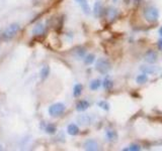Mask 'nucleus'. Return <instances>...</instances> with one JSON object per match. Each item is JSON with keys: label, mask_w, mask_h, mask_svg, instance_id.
Listing matches in <instances>:
<instances>
[{"label": "nucleus", "mask_w": 162, "mask_h": 151, "mask_svg": "<svg viewBox=\"0 0 162 151\" xmlns=\"http://www.w3.org/2000/svg\"><path fill=\"white\" fill-rule=\"evenodd\" d=\"M143 16L150 23L156 22L159 19V10L154 6H147L143 11Z\"/></svg>", "instance_id": "f257e3e1"}, {"label": "nucleus", "mask_w": 162, "mask_h": 151, "mask_svg": "<svg viewBox=\"0 0 162 151\" xmlns=\"http://www.w3.org/2000/svg\"><path fill=\"white\" fill-rule=\"evenodd\" d=\"M112 66H111V63L108 62L107 59H98L96 60V64H95V70L100 73V74L105 75L111 71Z\"/></svg>", "instance_id": "f03ea898"}, {"label": "nucleus", "mask_w": 162, "mask_h": 151, "mask_svg": "<svg viewBox=\"0 0 162 151\" xmlns=\"http://www.w3.org/2000/svg\"><path fill=\"white\" fill-rule=\"evenodd\" d=\"M19 30V24L17 23H12L9 26H7L5 29H4L2 36L5 40H9L11 38H13L14 36L17 34V32Z\"/></svg>", "instance_id": "7ed1b4c3"}, {"label": "nucleus", "mask_w": 162, "mask_h": 151, "mask_svg": "<svg viewBox=\"0 0 162 151\" xmlns=\"http://www.w3.org/2000/svg\"><path fill=\"white\" fill-rule=\"evenodd\" d=\"M65 110H66V107L63 103H55L49 107V114L52 117H59L65 113Z\"/></svg>", "instance_id": "20e7f679"}, {"label": "nucleus", "mask_w": 162, "mask_h": 151, "mask_svg": "<svg viewBox=\"0 0 162 151\" xmlns=\"http://www.w3.org/2000/svg\"><path fill=\"white\" fill-rule=\"evenodd\" d=\"M84 149L88 151H95L99 149V145L94 139H87L84 142Z\"/></svg>", "instance_id": "39448f33"}, {"label": "nucleus", "mask_w": 162, "mask_h": 151, "mask_svg": "<svg viewBox=\"0 0 162 151\" xmlns=\"http://www.w3.org/2000/svg\"><path fill=\"white\" fill-rule=\"evenodd\" d=\"M144 60H145V62L148 63V64H154V63H156L157 60H158L157 52H155L154 51H148L145 54V56H144Z\"/></svg>", "instance_id": "423d86ee"}, {"label": "nucleus", "mask_w": 162, "mask_h": 151, "mask_svg": "<svg viewBox=\"0 0 162 151\" xmlns=\"http://www.w3.org/2000/svg\"><path fill=\"white\" fill-rule=\"evenodd\" d=\"M140 71L143 72L146 75H152L156 74L157 72H159V68L155 66H141Z\"/></svg>", "instance_id": "0eeeda50"}, {"label": "nucleus", "mask_w": 162, "mask_h": 151, "mask_svg": "<svg viewBox=\"0 0 162 151\" xmlns=\"http://www.w3.org/2000/svg\"><path fill=\"white\" fill-rule=\"evenodd\" d=\"M89 106H90V104H89L88 101L81 100L76 104V110L78 112H83V111H85V110H87L89 108Z\"/></svg>", "instance_id": "6e6552de"}, {"label": "nucleus", "mask_w": 162, "mask_h": 151, "mask_svg": "<svg viewBox=\"0 0 162 151\" xmlns=\"http://www.w3.org/2000/svg\"><path fill=\"white\" fill-rule=\"evenodd\" d=\"M80 5L81 9L83 10V12L85 14H89L90 13V7H89V4L87 2V0H75Z\"/></svg>", "instance_id": "1a4fd4ad"}, {"label": "nucleus", "mask_w": 162, "mask_h": 151, "mask_svg": "<svg viewBox=\"0 0 162 151\" xmlns=\"http://www.w3.org/2000/svg\"><path fill=\"white\" fill-rule=\"evenodd\" d=\"M67 133L71 136H76L79 133V128L76 124H70L67 127Z\"/></svg>", "instance_id": "9d476101"}, {"label": "nucleus", "mask_w": 162, "mask_h": 151, "mask_svg": "<svg viewBox=\"0 0 162 151\" xmlns=\"http://www.w3.org/2000/svg\"><path fill=\"white\" fill-rule=\"evenodd\" d=\"M45 31V26L43 25L42 23H39L32 28V34L34 35H40L43 34Z\"/></svg>", "instance_id": "9b49d317"}, {"label": "nucleus", "mask_w": 162, "mask_h": 151, "mask_svg": "<svg viewBox=\"0 0 162 151\" xmlns=\"http://www.w3.org/2000/svg\"><path fill=\"white\" fill-rule=\"evenodd\" d=\"M78 121L81 125H89L91 124V117L88 115H82L78 118Z\"/></svg>", "instance_id": "f8f14e48"}, {"label": "nucleus", "mask_w": 162, "mask_h": 151, "mask_svg": "<svg viewBox=\"0 0 162 151\" xmlns=\"http://www.w3.org/2000/svg\"><path fill=\"white\" fill-rule=\"evenodd\" d=\"M50 75V68L48 66H44L42 68V70L40 72V79L42 80H46L47 78Z\"/></svg>", "instance_id": "ddd939ff"}, {"label": "nucleus", "mask_w": 162, "mask_h": 151, "mask_svg": "<svg viewBox=\"0 0 162 151\" xmlns=\"http://www.w3.org/2000/svg\"><path fill=\"white\" fill-rule=\"evenodd\" d=\"M105 136H107L108 141H116L117 139V134L113 130H107V133H105Z\"/></svg>", "instance_id": "4468645a"}, {"label": "nucleus", "mask_w": 162, "mask_h": 151, "mask_svg": "<svg viewBox=\"0 0 162 151\" xmlns=\"http://www.w3.org/2000/svg\"><path fill=\"white\" fill-rule=\"evenodd\" d=\"M101 86V81L100 80H92L90 82V85H89V88H90L91 91H96V90H98Z\"/></svg>", "instance_id": "2eb2a0df"}, {"label": "nucleus", "mask_w": 162, "mask_h": 151, "mask_svg": "<svg viewBox=\"0 0 162 151\" xmlns=\"http://www.w3.org/2000/svg\"><path fill=\"white\" fill-rule=\"evenodd\" d=\"M102 87L104 88V90H107V91H109V90H112V87H113V83L111 79H108V78H107V79H104L102 83Z\"/></svg>", "instance_id": "dca6fc26"}, {"label": "nucleus", "mask_w": 162, "mask_h": 151, "mask_svg": "<svg viewBox=\"0 0 162 151\" xmlns=\"http://www.w3.org/2000/svg\"><path fill=\"white\" fill-rule=\"evenodd\" d=\"M82 85L81 84H77L74 86V89H73V95H74V97L76 98H78L80 95H81V93H82Z\"/></svg>", "instance_id": "f3484780"}, {"label": "nucleus", "mask_w": 162, "mask_h": 151, "mask_svg": "<svg viewBox=\"0 0 162 151\" xmlns=\"http://www.w3.org/2000/svg\"><path fill=\"white\" fill-rule=\"evenodd\" d=\"M45 131H46L48 134H51V135H53V134L56 133L57 128H56V126L53 125V124H46V127H45Z\"/></svg>", "instance_id": "a211bd4d"}, {"label": "nucleus", "mask_w": 162, "mask_h": 151, "mask_svg": "<svg viewBox=\"0 0 162 151\" xmlns=\"http://www.w3.org/2000/svg\"><path fill=\"white\" fill-rule=\"evenodd\" d=\"M136 82L138 84H145V83H147L148 82V77H147V75L146 74H142V75H139L137 78H136Z\"/></svg>", "instance_id": "6ab92c4d"}, {"label": "nucleus", "mask_w": 162, "mask_h": 151, "mask_svg": "<svg viewBox=\"0 0 162 151\" xmlns=\"http://www.w3.org/2000/svg\"><path fill=\"white\" fill-rule=\"evenodd\" d=\"M123 150L124 151H140L141 146L138 144H131V145H129L128 147L124 148Z\"/></svg>", "instance_id": "aec40b11"}, {"label": "nucleus", "mask_w": 162, "mask_h": 151, "mask_svg": "<svg viewBox=\"0 0 162 151\" xmlns=\"http://www.w3.org/2000/svg\"><path fill=\"white\" fill-rule=\"evenodd\" d=\"M94 60H95V56L92 54H89L84 58V63L86 64H91L92 63H94Z\"/></svg>", "instance_id": "412c9836"}, {"label": "nucleus", "mask_w": 162, "mask_h": 151, "mask_svg": "<svg viewBox=\"0 0 162 151\" xmlns=\"http://www.w3.org/2000/svg\"><path fill=\"white\" fill-rule=\"evenodd\" d=\"M97 105H98L101 109L105 110V111H108L109 110V105L107 102H105V101H99L98 103H97Z\"/></svg>", "instance_id": "4be33fe9"}, {"label": "nucleus", "mask_w": 162, "mask_h": 151, "mask_svg": "<svg viewBox=\"0 0 162 151\" xmlns=\"http://www.w3.org/2000/svg\"><path fill=\"white\" fill-rule=\"evenodd\" d=\"M101 9H102V8H101L100 3L99 2H96L95 5H94V14L96 16H99L100 13H101Z\"/></svg>", "instance_id": "5701e85b"}, {"label": "nucleus", "mask_w": 162, "mask_h": 151, "mask_svg": "<svg viewBox=\"0 0 162 151\" xmlns=\"http://www.w3.org/2000/svg\"><path fill=\"white\" fill-rule=\"evenodd\" d=\"M158 47H159V50L162 51V39H160L159 42H158Z\"/></svg>", "instance_id": "b1692460"}, {"label": "nucleus", "mask_w": 162, "mask_h": 151, "mask_svg": "<svg viewBox=\"0 0 162 151\" xmlns=\"http://www.w3.org/2000/svg\"><path fill=\"white\" fill-rule=\"evenodd\" d=\"M159 34H160V36H162V26L159 28Z\"/></svg>", "instance_id": "393cba45"}, {"label": "nucleus", "mask_w": 162, "mask_h": 151, "mask_svg": "<svg viewBox=\"0 0 162 151\" xmlns=\"http://www.w3.org/2000/svg\"><path fill=\"white\" fill-rule=\"evenodd\" d=\"M1 149H2V148H1V145H0V150H1Z\"/></svg>", "instance_id": "a878e982"}]
</instances>
